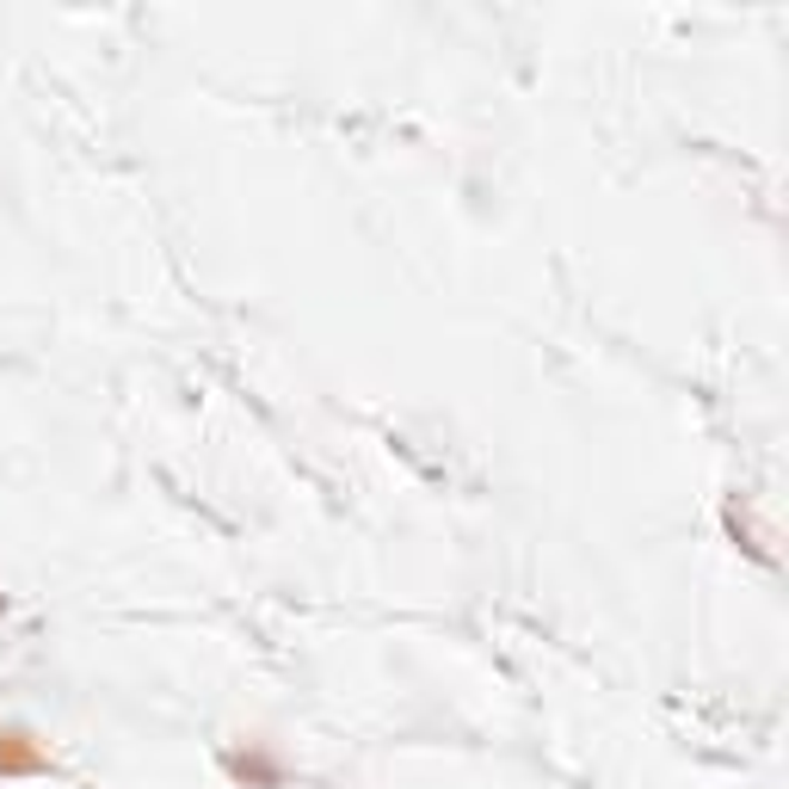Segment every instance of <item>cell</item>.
Masks as SVG:
<instances>
[{"label":"cell","instance_id":"1","mask_svg":"<svg viewBox=\"0 0 789 789\" xmlns=\"http://www.w3.org/2000/svg\"><path fill=\"white\" fill-rule=\"evenodd\" d=\"M38 752H31V747H0V771H38Z\"/></svg>","mask_w":789,"mask_h":789}]
</instances>
